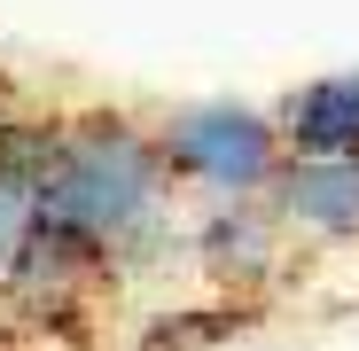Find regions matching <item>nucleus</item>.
I'll return each instance as SVG.
<instances>
[{"label":"nucleus","instance_id":"obj_6","mask_svg":"<svg viewBox=\"0 0 359 351\" xmlns=\"http://www.w3.org/2000/svg\"><path fill=\"white\" fill-rule=\"evenodd\" d=\"M273 117H281L289 156H359V63L289 86L273 102Z\"/></svg>","mask_w":359,"mask_h":351},{"label":"nucleus","instance_id":"obj_1","mask_svg":"<svg viewBox=\"0 0 359 351\" xmlns=\"http://www.w3.org/2000/svg\"><path fill=\"white\" fill-rule=\"evenodd\" d=\"M39 219L71 226L109 273H133L172 250V172L149 125L117 109L47 117L39 149Z\"/></svg>","mask_w":359,"mask_h":351},{"label":"nucleus","instance_id":"obj_5","mask_svg":"<svg viewBox=\"0 0 359 351\" xmlns=\"http://www.w3.org/2000/svg\"><path fill=\"white\" fill-rule=\"evenodd\" d=\"M109 266L94 258V242H79L71 226H55V219H32V234H24V250H16V266H8V305H24V312H71L86 289L102 281Z\"/></svg>","mask_w":359,"mask_h":351},{"label":"nucleus","instance_id":"obj_4","mask_svg":"<svg viewBox=\"0 0 359 351\" xmlns=\"http://www.w3.org/2000/svg\"><path fill=\"white\" fill-rule=\"evenodd\" d=\"M281 242L289 226L273 219V203H196V226H188V258L219 281V289H266L281 273Z\"/></svg>","mask_w":359,"mask_h":351},{"label":"nucleus","instance_id":"obj_2","mask_svg":"<svg viewBox=\"0 0 359 351\" xmlns=\"http://www.w3.org/2000/svg\"><path fill=\"white\" fill-rule=\"evenodd\" d=\"M156 149L172 188L196 203H258L289 164L281 117L250 102H180L156 117Z\"/></svg>","mask_w":359,"mask_h":351},{"label":"nucleus","instance_id":"obj_9","mask_svg":"<svg viewBox=\"0 0 359 351\" xmlns=\"http://www.w3.org/2000/svg\"><path fill=\"white\" fill-rule=\"evenodd\" d=\"M0 117H8V109H0Z\"/></svg>","mask_w":359,"mask_h":351},{"label":"nucleus","instance_id":"obj_3","mask_svg":"<svg viewBox=\"0 0 359 351\" xmlns=\"http://www.w3.org/2000/svg\"><path fill=\"white\" fill-rule=\"evenodd\" d=\"M266 203L289 226V242L351 250L359 242V156H289Z\"/></svg>","mask_w":359,"mask_h":351},{"label":"nucleus","instance_id":"obj_8","mask_svg":"<svg viewBox=\"0 0 359 351\" xmlns=\"http://www.w3.org/2000/svg\"><path fill=\"white\" fill-rule=\"evenodd\" d=\"M243 320H250V312H226V305H203V312H188V320H156L141 351H203V343H219L226 328H243Z\"/></svg>","mask_w":359,"mask_h":351},{"label":"nucleus","instance_id":"obj_7","mask_svg":"<svg viewBox=\"0 0 359 351\" xmlns=\"http://www.w3.org/2000/svg\"><path fill=\"white\" fill-rule=\"evenodd\" d=\"M39 149H47V117H0V281L39 219Z\"/></svg>","mask_w":359,"mask_h":351}]
</instances>
